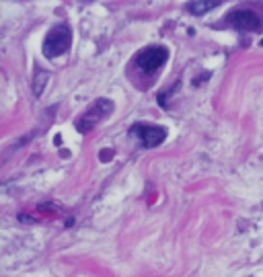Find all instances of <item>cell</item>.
<instances>
[{
	"instance_id": "cell-1",
	"label": "cell",
	"mask_w": 263,
	"mask_h": 277,
	"mask_svg": "<svg viewBox=\"0 0 263 277\" xmlns=\"http://www.w3.org/2000/svg\"><path fill=\"white\" fill-rule=\"evenodd\" d=\"M70 45H72V31L66 23H60L45 35L43 53L47 58H56V55H62L64 51H68Z\"/></svg>"
},
{
	"instance_id": "cell-2",
	"label": "cell",
	"mask_w": 263,
	"mask_h": 277,
	"mask_svg": "<svg viewBox=\"0 0 263 277\" xmlns=\"http://www.w3.org/2000/svg\"><path fill=\"white\" fill-rule=\"evenodd\" d=\"M113 111V103L109 99H99L91 105V109L86 111V113L76 121V130L82 132V134H89L97 124H101L107 115H111Z\"/></svg>"
},
{
	"instance_id": "cell-3",
	"label": "cell",
	"mask_w": 263,
	"mask_h": 277,
	"mask_svg": "<svg viewBox=\"0 0 263 277\" xmlns=\"http://www.w3.org/2000/svg\"><path fill=\"white\" fill-rule=\"evenodd\" d=\"M167 49L161 47V45H152L144 51L138 53V58H136V64L138 68H142L144 72H154V70H159L165 62H167Z\"/></svg>"
},
{
	"instance_id": "cell-4",
	"label": "cell",
	"mask_w": 263,
	"mask_h": 277,
	"mask_svg": "<svg viewBox=\"0 0 263 277\" xmlns=\"http://www.w3.org/2000/svg\"><path fill=\"white\" fill-rule=\"evenodd\" d=\"M130 134H136V136L140 138L142 146H146V148L159 146V144H163V140L167 138L165 128H159V126H142V124H136Z\"/></svg>"
},
{
	"instance_id": "cell-5",
	"label": "cell",
	"mask_w": 263,
	"mask_h": 277,
	"mask_svg": "<svg viewBox=\"0 0 263 277\" xmlns=\"http://www.w3.org/2000/svg\"><path fill=\"white\" fill-rule=\"evenodd\" d=\"M228 23L241 31H259L261 29V17L253 11H235L228 15Z\"/></svg>"
},
{
	"instance_id": "cell-6",
	"label": "cell",
	"mask_w": 263,
	"mask_h": 277,
	"mask_svg": "<svg viewBox=\"0 0 263 277\" xmlns=\"http://www.w3.org/2000/svg\"><path fill=\"white\" fill-rule=\"evenodd\" d=\"M218 5H220L218 0H197V3H187V11H189L191 15H203V13H208V11L216 9Z\"/></svg>"
},
{
	"instance_id": "cell-7",
	"label": "cell",
	"mask_w": 263,
	"mask_h": 277,
	"mask_svg": "<svg viewBox=\"0 0 263 277\" xmlns=\"http://www.w3.org/2000/svg\"><path fill=\"white\" fill-rule=\"evenodd\" d=\"M45 80H47V74H45L43 70H37V80L33 82L35 95H41V90H43V84H45Z\"/></svg>"
},
{
	"instance_id": "cell-8",
	"label": "cell",
	"mask_w": 263,
	"mask_h": 277,
	"mask_svg": "<svg viewBox=\"0 0 263 277\" xmlns=\"http://www.w3.org/2000/svg\"><path fill=\"white\" fill-rule=\"evenodd\" d=\"M111 158V150H103L101 152V160H109Z\"/></svg>"
},
{
	"instance_id": "cell-9",
	"label": "cell",
	"mask_w": 263,
	"mask_h": 277,
	"mask_svg": "<svg viewBox=\"0 0 263 277\" xmlns=\"http://www.w3.org/2000/svg\"><path fill=\"white\" fill-rule=\"evenodd\" d=\"M261 45H263V41H261Z\"/></svg>"
}]
</instances>
